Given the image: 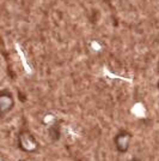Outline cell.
Returning a JSON list of instances; mask_svg holds the SVG:
<instances>
[{"label": "cell", "instance_id": "6da1fadb", "mask_svg": "<svg viewBox=\"0 0 159 161\" xmlns=\"http://www.w3.org/2000/svg\"><path fill=\"white\" fill-rule=\"evenodd\" d=\"M18 142H19V148L25 153H35L38 150L40 147L36 137L29 130H24L20 132Z\"/></svg>", "mask_w": 159, "mask_h": 161}, {"label": "cell", "instance_id": "7a4b0ae2", "mask_svg": "<svg viewBox=\"0 0 159 161\" xmlns=\"http://www.w3.org/2000/svg\"><path fill=\"white\" fill-rule=\"evenodd\" d=\"M131 141H132V134L126 129H121L114 137L115 148L119 153H122V154L128 152L129 146H131Z\"/></svg>", "mask_w": 159, "mask_h": 161}, {"label": "cell", "instance_id": "3957f363", "mask_svg": "<svg viewBox=\"0 0 159 161\" xmlns=\"http://www.w3.org/2000/svg\"><path fill=\"white\" fill-rule=\"evenodd\" d=\"M13 107V99L10 93H4L0 95V115L8 113Z\"/></svg>", "mask_w": 159, "mask_h": 161}]
</instances>
